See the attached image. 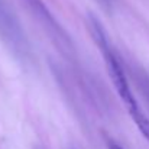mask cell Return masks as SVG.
<instances>
[{
  "label": "cell",
  "mask_w": 149,
  "mask_h": 149,
  "mask_svg": "<svg viewBox=\"0 0 149 149\" xmlns=\"http://www.w3.org/2000/svg\"><path fill=\"white\" fill-rule=\"evenodd\" d=\"M90 31H91V35H93L99 49L101 51V54L104 56L107 74H109L110 80L113 81V86H114L119 97L123 101V104L126 106L132 120L138 126L142 136L149 142V119L146 117L143 109L141 107L138 99L135 97V94L130 88L129 80L126 77V72H125L117 55L114 54V51L111 48V45L109 42V38H107L101 23L94 16H90Z\"/></svg>",
  "instance_id": "cell-1"
},
{
  "label": "cell",
  "mask_w": 149,
  "mask_h": 149,
  "mask_svg": "<svg viewBox=\"0 0 149 149\" xmlns=\"http://www.w3.org/2000/svg\"><path fill=\"white\" fill-rule=\"evenodd\" d=\"M0 39L17 58L23 61H29V58H32L29 42L20 23L3 0H0Z\"/></svg>",
  "instance_id": "cell-2"
},
{
  "label": "cell",
  "mask_w": 149,
  "mask_h": 149,
  "mask_svg": "<svg viewBox=\"0 0 149 149\" xmlns=\"http://www.w3.org/2000/svg\"><path fill=\"white\" fill-rule=\"evenodd\" d=\"M109 149H123V148H122V146H119L117 143H114V142H111V141H110V142H109Z\"/></svg>",
  "instance_id": "cell-3"
}]
</instances>
